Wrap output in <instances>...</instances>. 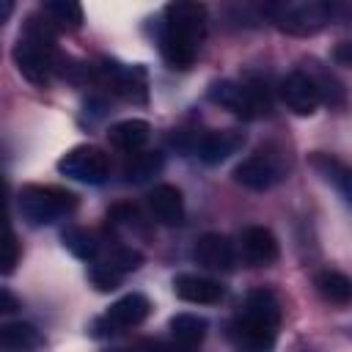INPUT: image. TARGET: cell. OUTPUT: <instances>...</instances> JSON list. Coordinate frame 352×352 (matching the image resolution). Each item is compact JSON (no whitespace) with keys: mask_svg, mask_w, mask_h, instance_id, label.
Listing matches in <instances>:
<instances>
[{"mask_svg":"<svg viewBox=\"0 0 352 352\" xmlns=\"http://www.w3.org/2000/svg\"><path fill=\"white\" fill-rule=\"evenodd\" d=\"M209 99L239 118H256L270 110V99L264 85L258 82H234V80H220L209 88Z\"/></svg>","mask_w":352,"mask_h":352,"instance_id":"cell-5","label":"cell"},{"mask_svg":"<svg viewBox=\"0 0 352 352\" xmlns=\"http://www.w3.org/2000/svg\"><path fill=\"white\" fill-rule=\"evenodd\" d=\"M267 14L283 33L311 36L330 22L333 8L327 3H278V6H270Z\"/></svg>","mask_w":352,"mask_h":352,"instance_id":"cell-6","label":"cell"},{"mask_svg":"<svg viewBox=\"0 0 352 352\" xmlns=\"http://www.w3.org/2000/svg\"><path fill=\"white\" fill-rule=\"evenodd\" d=\"M239 248H242V256L248 264L253 267H267L278 258V239L270 228L264 226H250L242 231V239H239Z\"/></svg>","mask_w":352,"mask_h":352,"instance_id":"cell-12","label":"cell"},{"mask_svg":"<svg viewBox=\"0 0 352 352\" xmlns=\"http://www.w3.org/2000/svg\"><path fill=\"white\" fill-rule=\"evenodd\" d=\"M242 143H245V135L239 129H217V132H209L201 138L198 157L206 165H217V162L228 160L236 148H242Z\"/></svg>","mask_w":352,"mask_h":352,"instance_id":"cell-15","label":"cell"},{"mask_svg":"<svg viewBox=\"0 0 352 352\" xmlns=\"http://www.w3.org/2000/svg\"><path fill=\"white\" fill-rule=\"evenodd\" d=\"M234 179L248 190H270L283 179V165L270 154H253L234 168Z\"/></svg>","mask_w":352,"mask_h":352,"instance_id":"cell-9","label":"cell"},{"mask_svg":"<svg viewBox=\"0 0 352 352\" xmlns=\"http://www.w3.org/2000/svg\"><path fill=\"white\" fill-rule=\"evenodd\" d=\"M209 322L198 314H176L170 319V336L182 344V346H195L206 338Z\"/></svg>","mask_w":352,"mask_h":352,"instance_id":"cell-19","label":"cell"},{"mask_svg":"<svg viewBox=\"0 0 352 352\" xmlns=\"http://www.w3.org/2000/svg\"><path fill=\"white\" fill-rule=\"evenodd\" d=\"M41 333L30 322H6L0 324V346L11 352H36L41 346Z\"/></svg>","mask_w":352,"mask_h":352,"instance_id":"cell-17","label":"cell"},{"mask_svg":"<svg viewBox=\"0 0 352 352\" xmlns=\"http://www.w3.org/2000/svg\"><path fill=\"white\" fill-rule=\"evenodd\" d=\"M14 14V3L11 0H0V25H6V19Z\"/></svg>","mask_w":352,"mask_h":352,"instance_id":"cell-28","label":"cell"},{"mask_svg":"<svg viewBox=\"0 0 352 352\" xmlns=\"http://www.w3.org/2000/svg\"><path fill=\"white\" fill-rule=\"evenodd\" d=\"M204 36H206V8L204 6L179 0L165 8L160 50L170 69H190L198 58Z\"/></svg>","mask_w":352,"mask_h":352,"instance_id":"cell-1","label":"cell"},{"mask_svg":"<svg viewBox=\"0 0 352 352\" xmlns=\"http://www.w3.org/2000/svg\"><path fill=\"white\" fill-rule=\"evenodd\" d=\"M88 278H91V283H94L99 292H113V289H118V283H121V275H118L116 270H110V267L99 264V261L91 267Z\"/></svg>","mask_w":352,"mask_h":352,"instance_id":"cell-26","label":"cell"},{"mask_svg":"<svg viewBox=\"0 0 352 352\" xmlns=\"http://www.w3.org/2000/svg\"><path fill=\"white\" fill-rule=\"evenodd\" d=\"M280 324V300L270 289H253L231 322V338L239 352H272Z\"/></svg>","mask_w":352,"mask_h":352,"instance_id":"cell-2","label":"cell"},{"mask_svg":"<svg viewBox=\"0 0 352 352\" xmlns=\"http://www.w3.org/2000/svg\"><path fill=\"white\" fill-rule=\"evenodd\" d=\"M162 170V154L160 151H135L124 162V179L132 184H143L151 176Z\"/></svg>","mask_w":352,"mask_h":352,"instance_id":"cell-18","label":"cell"},{"mask_svg":"<svg viewBox=\"0 0 352 352\" xmlns=\"http://www.w3.org/2000/svg\"><path fill=\"white\" fill-rule=\"evenodd\" d=\"M148 311H151V302L146 300V294L132 292V294H124L121 300H116L96 324H102L110 333H118V330H126V327L140 324L148 316Z\"/></svg>","mask_w":352,"mask_h":352,"instance_id":"cell-10","label":"cell"},{"mask_svg":"<svg viewBox=\"0 0 352 352\" xmlns=\"http://www.w3.org/2000/svg\"><path fill=\"white\" fill-rule=\"evenodd\" d=\"M148 135H151V126L143 118H126V121H118V124H113L107 129V140L116 148L129 151V154L140 151L148 143Z\"/></svg>","mask_w":352,"mask_h":352,"instance_id":"cell-16","label":"cell"},{"mask_svg":"<svg viewBox=\"0 0 352 352\" xmlns=\"http://www.w3.org/2000/svg\"><path fill=\"white\" fill-rule=\"evenodd\" d=\"M148 209L162 226H179L184 220V198L173 184H157L148 192Z\"/></svg>","mask_w":352,"mask_h":352,"instance_id":"cell-13","label":"cell"},{"mask_svg":"<svg viewBox=\"0 0 352 352\" xmlns=\"http://www.w3.org/2000/svg\"><path fill=\"white\" fill-rule=\"evenodd\" d=\"M311 165H314L327 182L336 184V190L341 192L344 201H349V168H346L341 160H336V157H330V154H314V157H311Z\"/></svg>","mask_w":352,"mask_h":352,"instance_id":"cell-21","label":"cell"},{"mask_svg":"<svg viewBox=\"0 0 352 352\" xmlns=\"http://www.w3.org/2000/svg\"><path fill=\"white\" fill-rule=\"evenodd\" d=\"M99 264H104V267H110V270H116L118 275H124V272H132V270H138L140 264H143V256L135 250V248H126V245H118V248H113Z\"/></svg>","mask_w":352,"mask_h":352,"instance_id":"cell-24","label":"cell"},{"mask_svg":"<svg viewBox=\"0 0 352 352\" xmlns=\"http://www.w3.org/2000/svg\"><path fill=\"white\" fill-rule=\"evenodd\" d=\"M19 308V300L14 292H8L6 286H0V314H14Z\"/></svg>","mask_w":352,"mask_h":352,"instance_id":"cell-27","label":"cell"},{"mask_svg":"<svg viewBox=\"0 0 352 352\" xmlns=\"http://www.w3.org/2000/svg\"><path fill=\"white\" fill-rule=\"evenodd\" d=\"M19 261V245L8 228H0V272H14Z\"/></svg>","mask_w":352,"mask_h":352,"instance_id":"cell-25","label":"cell"},{"mask_svg":"<svg viewBox=\"0 0 352 352\" xmlns=\"http://www.w3.org/2000/svg\"><path fill=\"white\" fill-rule=\"evenodd\" d=\"M41 14L50 16V25L58 28H80L82 25V8L72 0H50L41 6Z\"/></svg>","mask_w":352,"mask_h":352,"instance_id":"cell-22","label":"cell"},{"mask_svg":"<svg viewBox=\"0 0 352 352\" xmlns=\"http://www.w3.org/2000/svg\"><path fill=\"white\" fill-rule=\"evenodd\" d=\"M192 256L206 270H231L234 267V245L223 234H204L195 242Z\"/></svg>","mask_w":352,"mask_h":352,"instance_id":"cell-14","label":"cell"},{"mask_svg":"<svg viewBox=\"0 0 352 352\" xmlns=\"http://www.w3.org/2000/svg\"><path fill=\"white\" fill-rule=\"evenodd\" d=\"M173 292H176V297H182L187 302H198V305H214L226 294L220 280L206 278V275H192V272L176 275L173 278Z\"/></svg>","mask_w":352,"mask_h":352,"instance_id":"cell-11","label":"cell"},{"mask_svg":"<svg viewBox=\"0 0 352 352\" xmlns=\"http://www.w3.org/2000/svg\"><path fill=\"white\" fill-rule=\"evenodd\" d=\"M280 99H283V104H286L292 113H297V116H311V113L319 107V102H322V96H319V82H316L311 74H305V72H289V74L280 80Z\"/></svg>","mask_w":352,"mask_h":352,"instance_id":"cell-8","label":"cell"},{"mask_svg":"<svg viewBox=\"0 0 352 352\" xmlns=\"http://www.w3.org/2000/svg\"><path fill=\"white\" fill-rule=\"evenodd\" d=\"M58 170L82 184H102L110 173V160L96 146H74L58 160Z\"/></svg>","mask_w":352,"mask_h":352,"instance_id":"cell-7","label":"cell"},{"mask_svg":"<svg viewBox=\"0 0 352 352\" xmlns=\"http://www.w3.org/2000/svg\"><path fill=\"white\" fill-rule=\"evenodd\" d=\"M316 289L327 302H336V305H346L349 297H352V280L338 270L319 272L316 275Z\"/></svg>","mask_w":352,"mask_h":352,"instance_id":"cell-20","label":"cell"},{"mask_svg":"<svg viewBox=\"0 0 352 352\" xmlns=\"http://www.w3.org/2000/svg\"><path fill=\"white\" fill-rule=\"evenodd\" d=\"M60 239H63L69 253H74L77 258H85V261H94L99 256V248H102L99 239L85 228H66Z\"/></svg>","mask_w":352,"mask_h":352,"instance_id":"cell-23","label":"cell"},{"mask_svg":"<svg viewBox=\"0 0 352 352\" xmlns=\"http://www.w3.org/2000/svg\"><path fill=\"white\" fill-rule=\"evenodd\" d=\"M14 63L19 74L33 85H47L55 66V30L47 19L30 16L14 47Z\"/></svg>","mask_w":352,"mask_h":352,"instance_id":"cell-3","label":"cell"},{"mask_svg":"<svg viewBox=\"0 0 352 352\" xmlns=\"http://www.w3.org/2000/svg\"><path fill=\"white\" fill-rule=\"evenodd\" d=\"M107 352H129V349H107Z\"/></svg>","mask_w":352,"mask_h":352,"instance_id":"cell-30","label":"cell"},{"mask_svg":"<svg viewBox=\"0 0 352 352\" xmlns=\"http://www.w3.org/2000/svg\"><path fill=\"white\" fill-rule=\"evenodd\" d=\"M0 206H3V184H0Z\"/></svg>","mask_w":352,"mask_h":352,"instance_id":"cell-31","label":"cell"},{"mask_svg":"<svg viewBox=\"0 0 352 352\" xmlns=\"http://www.w3.org/2000/svg\"><path fill=\"white\" fill-rule=\"evenodd\" d=\"M77 198L69 190L50 184H28L19 192V212L30 226H47L74 212Z\"/></svg>","mask_w":352,"mask_h":352,"instance_id":"cell-4","label":"cell"},{"mask_svg":"<svg viewBox=\"0 0 352 352\" xmlns=\"http://www.w3.org/2000/svg\"><path fill=\"white\" fill-rule=\"evenodd\" d=\"M157 352H187V349H173V346H160Z\"/></svg>","mask_w":352,"mask_h":352,"instance_id":"cell-29","label":"cell"}]
</instances>
